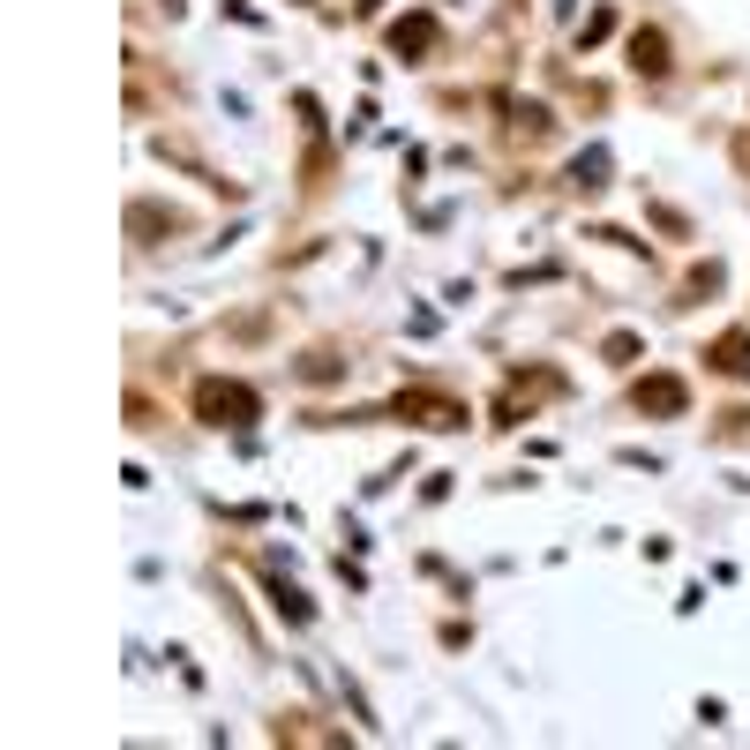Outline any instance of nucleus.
Instances as JSON below:
<instances>
[{"instance_id": "1", "label": "nucleus", "mask_w": 750, "mask_h": 750, "mask_svg": "<svg viewBox=\"0 0 750 750\" xmlns=\"http://www.w3.org/2000/svg\"><path fill=\"white\" fill-rule=\"evenodd\" d=\"M203 413L225 428V413H233V420H249V413H255V398H249V390H218V383H203Z\"/></svg>"}, {"instance_id": "2", "label": "nucleus", "mask_w": 750, "mask_h": 750, "mask_svg": "<svg viewBox=\"0 0 750 750\" xmlns=\"http://www.w3.org/2000/svg\"><path fill=\"white\" fill-rule=\"evenodd\" d=\"M638 398H646V406H661V413H675V406H683V383H646V390H638Z\"/></svg>"}, {"instance_id": "3", "label": "nucleus", "mask_w": 750, "mask_h": 750, "mask_svg": "<svg viewBox=\"0 0 750 750\" xmlns=\"http://www.w3.org/2000/svg\"><path fill=\"white\" fill-rule=\"evenodd\" d=\"M720 368H728V375H750V338H720Z\"/></svg>"}]
</instances>
